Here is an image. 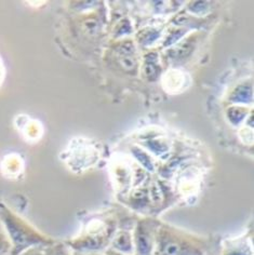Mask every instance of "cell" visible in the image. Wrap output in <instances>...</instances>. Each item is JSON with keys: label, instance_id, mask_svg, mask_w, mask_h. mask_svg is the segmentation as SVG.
I'll return each instance as SVG.
<instances>
[{"label": "cell", "instance_id": "cell-6", "mask_svg": "<svg viewBox=\"0 0 254 255\" xmlns=\"http://www.w3.org/2000/svg\"><path fill=\"white\" fill-rule=\"evenodd\" d=\"M123 65L125 68H133V66H134V62H133L131 59H129V57H125V59L123 60Z\"/></svg>", "mask_w": 254, "mask_h": 255}, {"label": "cell", "instance_id": "cell-3", "mask_svg": "<svg viewBox=\"0 0 254 255\" xmlns=\"http://www.w3.org/2000/svg\"><path fill=\"white\" fill-rule=\"evenodd\" d=\"M158 227L154 222L142 221L138 223L133 239L135 255H152L155 250Z\"/></svg>", "mask_w": 254, "mask_h": 255}, {"label": "cell", "instance_id": "cell-1", "mask_svg": "<svg viewBox=\"0 0 254 255\" xmlns=\"http://www.w3.org/2000/svg\"><path fill=\"white\" fill-rule=\"evenodd\" d=\"M152 255H207V250L201 241L174 228L162 226L157 232Z\"/></svg>", "mask_w": 254, "mask_h": 255}, {"label": "cell", "instance_id": "cell-10", "mask_svg": "<svg viewBox=\"0 0 254 255\" xmlns=\"http://www.w3.org/2000/svg\"><path fill=\"white\" fill-rule=\"evenodd\" d=\"M74 255H86V254H82V253H77V252H75V253H74Z\"/></svg>", "mask_w": 254, "mask_h": 255}, {"label": "cell", "instance_id": "cell-2", "mask_svg": "<svg viewBox=\"0 0 254 255\" xmlns=\"http://www.w3.org/2000/svg\"><path fill=\"white\" fill-rule=\"evenodd\" d=\"M2 219L4 225L7 226L10 237L14 244L16 254L34 245L48 244V241L44 240L41 236L31 231L28 226L25 225L20 220L15 219L13 215L3 213Z\"/></svg>", "mask_w": 254, "mask_h": 255}, {"label": "cell", "instance_id": "cell-8", "mask_svg": "<svg viewBox=\"0 0 254 255\" xmlns=\"http://www.w3.org/2000/svg\"><path fill=\"white\" fill-rule=\"evenodd\" d=\"M105 255H125V254H123V253H119V252H116V251L112 250V249H110V250H107V251H106Z\"/></svg>", "mask_w": 254, "mask_h": 255}, {"label": "cell", "instance_id": "cell-9", "mask_svg": "<svg viewBox=\"0 0 254 255\" xmlns=\"http://www.w3.org/2000/svg\"><path fill=\"white\" fill-rule=\"evenodd\" d=\"M86 255H102L100 253H90V254H86Z\"/></svg>", "mask_w": 254, "mask_h": 255}, {"label": "cell", "instance_id": "cell-5", "mask_svg": "<svg viewBox=\"0 0 254 255\" xmlns=\"http://www.w3.org/2000/svg\"><path fill=\"white\" fill-rule=\"evenodd\" d=\"M46 255H72V253L65 246L59 245L48 249Z\"/></svg>", "mask_w": 254, "mask_h": 255}, {"label": "cell", "instance_id": "cell-7", "mask_svg": "<svg viewBox=\"0 0 254 255\" xmlns=\"http://www.w3.org/2000/svg\"><path fill=\"white\" fill-rule=\"evenodd\" d=\"M4 247H5V242H4V240H3V237H2L1 233H0V252L3 251V248H4Z\"/></svg>", "mask_w": 254, "mask_h": 255}, {"label": "cell", "instance_id": "cell-4", "mask_svg": "<svg viewBox=\"0 0 254 255\" xmlns=\"http://www.w3.org/2000/svg\"><path fill=\"white\" fill-rule=\"evenodd\" d=\"M112 250L123 253L125 255H133L134 245L132 236L129 232H119L112 241Z\"/></svg>", "mask_w": 254, "mask_h": 255}]
</instances>
